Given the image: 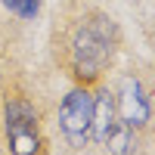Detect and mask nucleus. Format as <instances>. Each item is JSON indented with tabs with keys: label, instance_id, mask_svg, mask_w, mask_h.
<instances>
[{
	"label": "nucleus",
	"instance_id": "obj_1",
	"mask_svg": "<svg viewBox=\"0 0 155 155\" xmlns=\"http://www.w3.org/2000/svg\"><path fill=\"white\" fill-rule=\"evenodd\" d=\"M112 50H115V28L109 19H90L74 37V68L81 78H96L102 68L109 65L112 59Z\"/></svg>",
	"mask_w": 155,
	"mask_h": 155
},
{
	"label": "nucleus",
	"instance_id": "obj_2",
	"mask_svg": "<svg viewBox=\"0 0 155 155\" xmlns=\"http://www.w3.org/2000/svg\"><path fill=\"white\" fill-rule=\"evenodd\" d=\"M90 118H93V96L87 90H71L62 99L59 121H62V130H65L68 143L74 149H84L90 143Z\"/></svg>",
	"mask_w": 155,
	"mask_h": 155
},
{
	"label": "nucleus",
	"instance_id": "obj_3",
	"mask_svg": "<svg viewBox=\"0 0 155 155\" xmlns=\"http://www.w3.org/2000/svg\"><path fill=\"white\" fill-rule=\"evenodd\" d=\"M6 134L16 155H34L37 149V115L25 99H12L6 106Z\"/></svg>",
	"mask_w": 155,
	"mask_h": 155
},
{
	"label": "nucleus",
	"instance_id": "obj_4",
	"mask_svg": "<svg viewBox=\"0 0 155 155\" xmlns=\"http://www.w3.org/2000/svg\"><path fill=\"white\" fill-rule=\"evenodd\" d=\"M115 109H118V118L127 127H143L149 121V96L143 93L137 78L121 81V93L115 96Z\"/></svg>",
	"mask_w": 155,
	"mask_h": 155
},
{
	"label": "nucleus",
	"instance_id": "obj_5",
	"mask_svg": "<svg viewBox=\"0 0 155 155\" xmlns=\"http://www.w3.org/2000/svg\"><path fill=\"white\" fill-rule=\"evenodd\" d=\"M118 121V109H115V96L109 90H102L99 96H93V118H90V140L106 143L109 130Z\"/></svg>",
	"mask_w": 155,
	"mask_h": 155
},
{
	"label": "nucleus",
	"instance_id": "obj_6",
	"mask_svg": "<svg viewBox=\"0 0 155 155\" xmlns=\"http://www.w3.org/2000/svg\"><path fill=\"white\" fill-rule=\"evenodd\" d=\"M102 146L109 149V155H130V152H134V127H127V124L118 118Z\"/></svg>",
	"mask_w": 155,
	"mask_h": 155
},
{
	"label": "nucleus",
	"instance_id": "obj_7",
	"mask_svg": "<svg viewBox=\"0 0 155 155\" xmlns=\"http://www.w3.org/2000/svg\"><path fill=\"white\" fill-rule=\"evenodd\" d=\"M3 3H6V9H12L22 19H34L37 9H41V0H3Z\"/></svg>",
	"mask_w": 155,
	"mask_h": 155
}]
</instances>
